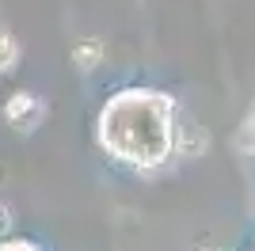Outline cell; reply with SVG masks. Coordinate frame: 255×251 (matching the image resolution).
I'll list each match as a JSON object with an SVG mask.
<instances>
[{
	"mask_svg": "<svg viewBox=\"0 0 255 251\" xmlns=\"http://www.w3.org/2000/svg\"><path fill=\"white\" fill-rule=\"evenodd\" d=\"M11 61H15V42H11L4 31H0V73H4Z\"/></svg>",
	"mask_w": 255,
	"mask_h": 251,
	"instance_id": "3",
	"label": "cell"
},
{
	"mask_svg": "<svg viewBox=\"0 0 255 251\" xmlns=\"http://www.w3.org/2000/svg\"><path fill=\"white\" fill-rule=\"evenodd\" d=\"M27 115L38 118V115H42V103H38L34 95L23 92L19 99H11V103H8V118H11V122H27Z\"/></svg>",
	"mask_w": 255,
	"mask_h": 251,
	"instance_id": "1",
	"label": "cell"
},
{
	"mask_svg": "<svg viewBox=\"0 0 255 251\" xmlns=\"http://www.w3.org/2000/svg\"><path fill=\"white\" fill-rule=\"evenodd\" d=\"M73 57H76V61H88L84 69H96L99 57H103V42H84V46H76Z\"/></svg>",
	"mask_w": 255,
	"mask_h": 251,
	"instance_id": "2",
	"label": "cell"
}]
</instances>
